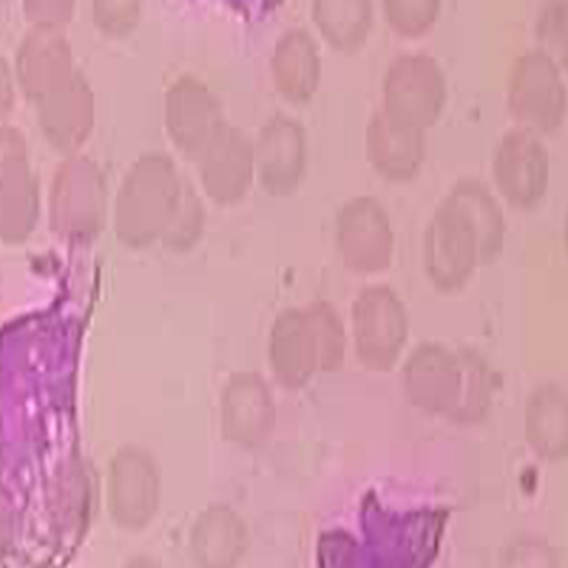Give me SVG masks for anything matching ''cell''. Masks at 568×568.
<instances>
[{
    "instance_id": "obj_16",
    "label": "cell",
    "mask_w": 568,
    "mask_h": 568,
    "mask_svg": "<svg viewBox=\"0 0 568 568\" xmlns=\"http://www.w3.org/2000/svg\"><path fill=\"white\" fill-rule=\"evenodd\" d=\"M478 230L484 265L494 262L505 245L506 217L501 203L487 183L475 176L458 178L446 192Z\"/></svg>"
},
{
    "instance_id": "obj_14",
    "label": "cell",
    "mask_w": 568,
    "mask_h": 568,
    "mask_svg": "<svg viewBox=\"0 0 568 568\" xmlns=\"http://www.w3.org/2000/svg\"><path fill=\"white\" fill-rule=\"evenodd\" d=\"M247 546V526L227 506H212L192 529V555L201 568H235Z\"/></svg>"
},
{
    "instance_id": "obj_17",
    "label": "cell",
    "mask_w": 568,
    "mask_h": 568,
    "mask_svg": "<svg viewBox=\"0 0 568 568\" xmlns=\"http://www.w3.org/2000/svg\"><path fill=\"white\" fill-rule=\"evenodd\" d=\"M274 75L277 88L295 100L310 98L320 79V58L313 36L293 27L281 36L274 53Z\"/></svg>"
},
{
    "instance_id": "obj_4",
    "label": "cell",
    "mask_w": 568,
    "mask_h": 568,
    "mask_svg": "<svg viewBox=\"0 0 568 568\" xmlns=\"http://www.w3.org/2000/svg\"><path fill=\"white\" fill-rule=\"evenodd\" d=\"M423 263L435 288L453 293L466 286L481 260L478 230L464 210L444 194L426 224Z\"/></svg>"
},
{
    "instance_id": "obj_1",
    "label": "cell",
    "mask_w": 568,
    "mask_h": 568,
    "mask_svg": "<svg viewBox=\"0 0 568 568\" xmlns=\"http://www.w3.org/2000/svg\"><path fill=\"white\" fill-rule=\"evenodd\" d=\"M449 517L444 506L393 514L375 505L366 511L363 540L339 529L324 532L318 541L320 568H432Z\"/></svg>"
},
{
    "instance_id": "obj_21",
    "label": "cell",
    "mask_w": 568,
    "mask_h": 568,
    "mask_svg": "<svg viewBox=\"0 0 568 568\" xmlns=\"http://www.w3.org/2000/svg\"><path fill=\"white\" fill-rule=\"evenodd\" d=\"M440 0H390L386 2L387 18L396 31L416 36L425 32L439 17Z\"/></svg>"
},
{
    "instance_id": "obj_22",
    "label": "cell",
    "mask_w": 568,
    "mask_h": 568,
    "mask_svg": "<svg viewBox=\"0 0 568 568\" xmlns=\"http://www.w3.org/2000/svg\"><path fill=\"white\" fill-rule=\"evenodd\" d=\"M499 568H559V559L546 540L517 538L503 550Z\"/></svg>"
},
{
    "instance_id": "obj_20",
    "label": "cell",
    "mask_w": 568,
    "mask_h": 568,
    "mask_svg": "<svg viewBox=\"0 0 568 568\" xmlns=\"http://www.w3.org/2000/svg\"><path fill=\"white\" fill-rule=\"evenodd\" d=\"M535 38L538 49L568 71V0H549L540 6L535 18Z\"/></svg>"
},
{
    "instance_id": "obj_12",
    "label": "cell",
    "mask_w": 568,
    "mask_h": 568,
    "mask_svg": "<svg viewBox=\"0 0 568 568\" xmlns=\"http://www.w3.org/2000/svg\"><path fill=\"white\" fill-rule=\"evenodd\" d=\"M306 162V138L297 121L275 114L266 121L257 141V164L265 183L275 194L295 189Z\"/></svg>"
},
{
    "instance_id": "obj_8",
    "label": "cell",
    "mask_w": 568,
    "mask_h": 568,
    "mask_svg": "<svg viewBox=\"0 0 568 568\" xmlns=\"http://www.w3.org/2000/svg\"><path fill=\"white\" fill-rule=\"evenodd\" d=\"M404 386L417 408L452 422L460 405L466 366L460 348L440 342L419 343L404 364Z\"/></svg>"
},
{
    "instance_id": "obj_10",
    "label": "cell",
    "mask_w": 568,
    "mask_h": 568,
    "mask_svg": "<svg viewBox=\"0 0 568 568\" xmlns=\"http://www.w3.org/2000/svg\"><path fill=\"white\" fill-rule=\"evenodd\" d=\"M109 508L124 528H142L159 508V470L138 448H124L112 460Z\"/></svg>"
},
{
    "instance_id": "obj_11",
    "label": "cell",
    "mask_w": 568,
    "mask_h": 568,
    "mask_svg": "<svg viewBox=\"0 0 568 568\" xmlns=\"http://www.w3.org/2000/svg\"><path fill=\"white\" fill-rule=\"evenodd\" d=\"M366 148L369 160L381 173L395 180H407L417 173L425 160L426 130L382 106L369 120Z\"/></svg>"
},
{
    "instance_id": "obj_9",
    "label": "cell",
    "mask_w": 568,
    "mask_h": 568,
    "mask_svg": "<svg viewBox=\"0 0 568 568\" xmlns=\"http://www.w3.org/2000/svg\"><path fill=\"white\" fill-rule=\"evenodd\" d=\"M337 245L346 265L355 271L375 272L389 265L395 235L377 197L359 195L346 201L337 215Z\"/></svg>"
},
{
    "instance_id": "obj_2",
    "label": "cell",
    "mask_w": 568,
    "mask_h": 568,
    "mask_svg": "<svg viewBox=\"0 0 568 568\" xmlns=\"http://www.w3.org/2000/svg\"><path fill=\"white\" fill-rule=\"evenodd\" d=\"M345 328L328 302L288 307L275 318L271 361L284 384L302 386L316 372H331L343 363Z\"/></svg>"
},
{
    "instance_id": "obj_5",
    "label": "cell",
    "mask_w": 568,
    "mask_h": 568,
    "mask_svg": "<svg viewBox=\"0 0 568 568\" xmlns=\"http://www.w3.org/2000/svg\"><path fill=\"white\" fill-rule=\"evenodd\" d=\"M384 98L387 111L426 130L446 105L448 79L432 53H402L387 68Z\"/></svg>"
},
{
    "instance_id": "obj_7",
    "label": "cell",
    "mask_w": 568,
    "mask_h": 568,
    "mask_svg": "<svg viewBox=\"0 0 568 568\" xmlns=\"http://www.w3.org/2000/svg\"><path fill=\"white\" fill-rule=\"evenodd\" d=\"M497 189L508 203L529 209L546 195L550 180V155L540 133L515 124L503 132L493 153Z\"/></svg>"
},
{
    "instance_id": "obj_19",
    "label": "cell",
    "mask_w": 568,
    "mask_h": 568,
    "mask_svg": "<svg viewBox=\"0 0 568 568\" xmlns=\"http://www.w3.org/2000/svg\"><path fill=\"white\" fill-rule=\"evenodd\" d=\"M466 366V378L462 389L460 405L453 416V423H470L481 417L487 410L493 395V373L478 352L460 348Z\"/></svg>"
},
{
    "instance_id": "obj_15",
    "label": "cell",
    "mask_w": 568,
    "mask_h": 568,
    "mask_svg": "<svg viewBox=\"0 0 568 568\" xmlns=\"http://www.w3.org/2000/svg\"><path fill=\"white\" fill-rule=\"evenodd\" d=\"M528 439L546 457L568 452V393L556 382L535 387L526 404Z\"/></svg>"
},
{
    "instance_id": "obj_23",
    "label": "cell",
    "mask_w": 568,
    "mask_h": 568,
    "mask_svg": "<svg viewBox=\"0 0 568 568\" xmlns=\"http://www.w3.org/2000/svg\"><path fill=\"white\" fill-rule=\"evenodd\" d=\"M124 568H160V565L156 564L155 559L148 558V556H139V558H133L130 564H126Z\"/></svg>"
},
{
    "instance_id": "obj_6",
    "label": "cell",
    "mask_w": 568,
    "mask_h": 568,
    "mask_svg": "<svg viewBox=\"0 0 568 568\" xmlns=\"http://www.w3.org/2000/svg\"><path fill=\"white\" fill-rule=\"evenodd\" d=\"M355 351L363 364L387 369L396 363L408 337V315L402 298L386 284L359 293L352 307Z\"/></svg>"
},
{
    "instance_id": "obj_24",
    "label": "cell",
    "mask_w": 568,
    "mask_h": 568,
    "mask_svg": "<svg viewBox=\"0 0 568 568\" xmlns=\"http://www.w3.org/2000/svg\"><path fill=\"white\" fill-rule=\"evenodd\" d=\"M564 235H565V244H567V248H568V210H567V215H565Z\"/></svg>"
},
{
    "instance_id": "obj_3",
    "label": "cell",
    "mask_w": 568,
    "mask_h": 568,
    "mask_svg": "<svg viewBox=\"0 0 568 568\" xmlns=\"http://www.w3.org/2000/svg\"><path fill=\"white\" fill-rule=\"evenodd\" d=\"M506 103L520 126L540 135L555 132L568 111L564 70L538 47L523 50L506 77Z\"/></svg>"
},
{
    "instance_id": "obj_13",
    "label": "cell",
    "mask_w": 568,
    "mask_h": 568,
    "mask_svg": "<svg viewBox=\"0 0 568 568\" xmlns=\"http://www.w3.org/2000/svg\"><path fill=\"white\" fill-rule=\"evenodd\" d=\"M275 423V405L271 387L257 373H240L224 395V428L239 443H263Z\"/></svg>"
},
{
    "instance_id": "obj_18",
    "label": "cell",
    "mask_w": 568,
    "mask_h": 568,
    "mask_svg": "<svg viewBox=\"0 0 568 568\" xmlns=\"http://www.w3.org/2000/svg\"><path fill=\"white\" fill-rule=\"evenodd\" d=\"M313 14L331 43L345 50L363 43L373 18L372 4L364 0H320Z\"/></svg>"
}]
</instances>
